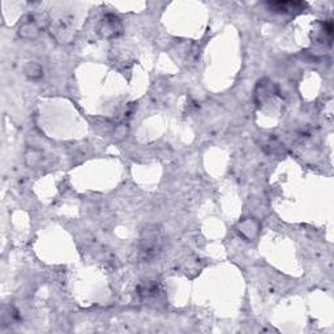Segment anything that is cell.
Segmentation results:
<instances>
[{
    "label": "cell",
    "instance_id": "cell-1",
    "mask_svg": "<svg viewBox=\"0 0 334 334\" xmlns=\"http://www.w3.org/2000/svg\"><path fill=\"white\" fill-rule=\"evenodd\" d=\"M163 235L158 226H148L142 230L140 238V256L142 260H150L162 251Z\"/></svg>",
    "mask_w": 334,
    "mask_h": 334
},
{
    "label": "cell",
    "instance_id": "cell-4",
    "mask_svg": "<svg viewBox=\"0 0 334 334\" xmlns=\"http://www.w3.org/2000/svg\"><path fill=\"white\" fill-rule=\"evenodd\" d=\"M38 33L39 29L34 21H28V22H25V24L21 25L20 29H18V34H20L22 38L26 39L35 38V37L38 35Z\"/></svg>",
    "mask_w": 334,
    "mask_h": 334
},
{
    "label": "cell",
    "instance_id": "cell-6",
    "mask_svg": "<svg viewBox=\"0 0 334 334\" xmlns=\"http://www.w3.org/2000/svg\"><path fill=\"white\" fill-rule=\"evenodd\" d=\"M25 73H26L29 77H31V79H38V77L42 76L43 71H42L41 66H38L37 63L30 62L26 64V67H25Z\"/></svg>",
    "mask_w": 334,
    "mask_h": 334
},
{
    "label": "cell",
    "instance_id": "cell-3",
    "mask_svg": "<svg viewBox=\"0 0 334 334\" xmlns=\"http://www.w3.org/2000/svg\"><path fill=\"white\" fill-rule=\"evenodd\" d=\"M269 8L274 12H293V10H302L306 7V3H300V1H273L268 4Z\"/></svg>",
    "mask_w": 334,
    "mask_h": 334
},
{
    "label": "cell",
    "instance_id": "cell-2",
    "mask_svg": "<svg viewBox=\"0 0 334 334\" xmlns=\"http://www.w3.org/2000/svg\"><path fill=\"white\" fill-rule=\"evenodd\" d=\"M121 22L120 20L114 16V14H107L105 16L104 21H102V26H101L100 31L101 34L111 38V37H116L121 33Z\"/></svg>",
    "mask_w": 334,
    "mask_h": 334
},
{
    "label": "cell",
    "instance_id": "cell-5",
    "mask_svg": "<svg viewBox=\"0 0 334 334\" xmlns=\"http://www.w3.org/2000/svg\"><path fill=\"white\" fill-rule=\"evenodd\" d=\"M257 224L255 223V221L253 220H249V221H245V222H243V223L240 224V230H239V232H240L241 235H244L245 238L248 239H253L257 235Z\"/></svg>",
    "mask_w": 334,
    "mask_h": 334
}]
</instances>
